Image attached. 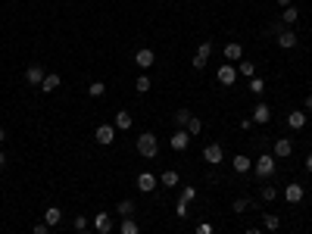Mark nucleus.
Instances as JSON below:
<instances>
[{"label": "nucleus", "instance_id": "obj_46", "mask_svg": "<svg viewBox=\"0 0 312 234\" xmlns=\"http://www.w3.org/2000/svg\"><path fill=\"white\" fill-rule=\"evenodd\" d=\"M78 234H85V231H78Z\"/></svg>", "mask_w": 312, "mask_h": 234}, {"label": "nucleus", "instance_id": "obj_36", "mask_svg": "<svg viewBox=\"0 0 312 234\" xmlns=\"http://www.w3.org/2000/svg\"><path fill=\"white\" fill-rule=\"evenodd\" d=\"M194 234H215V228L209 225V222H200V225H197V231H194Z\"/></svg>", "mask_w": 312, "mask_h": 234}, {"label": "nucleus", "instance_id": "obj_15", "mask_svg": "<svg viewBox=\"0 0 312 234\" xmlns=\"http://www.w3.org/2000/svg\"><path fill=\"white\" fill-rule=\"evenodd\" d=\"M253 119H256V125H265L272 119V110H269V103H256V110H253Z\"/></svg>", "mask_w": 312, "mask_h": 234}, {"label": "nucleus", "instance_id": "obj_17", "mask_svg": "<svg viewBox=\"0 0 312 234\" xmlns=\"http://www.w3.org/2000/svg\"><path fill=\"white\" fill-rule=\"evenodd\" d=\"M225 60L228 63H234V60H244V47H240V44H225Z\"/></svg>", "mask_w": 312, "mask_h": 234}, {"label": "nucleus", "instance_id": "obj_29", "mask_svg": "<svg viewBox=\"0 0 312 234\" xmlns=\"http://www.w3.org/2000/svg\"><path fill=\"white\" fill-rule=\"evenodd\" d=\"M194 119V113L191 110H178L175 113V122H178V128H188V122Z\"/></svg>", "mask_w": 312, "mask_h": 234}, {"label": "nucleus", "instance_id": "obj_21", "mask_svg": "<svg viewBox=\"0 0 312 234\" xmlns=\"http://www.w3.org/2000/svg\"><path fill=\"white\" fill-rule=\"evenodd\" d=\"M115 213H119L122 219H131V216H134V200H119V206H115Z\"/></svg>", "mask_w": 312, "mask_h": 234}, {"label": "nucleus", "instance_id": "obj_4", "mask_svg": "<svg viewBox=\"0 0 312 234\" xmlns=\"http://www.w3.org/2000/svg\"><path fill=\"white\" fill-rule=\"evenodd\" d=\"M215 78H218V85H234L237 81V66H231V63H225V66H218V72H215Z\"/></svg>", "mask_w": 312, "mask_h": 234}, {"label": "nucleus", "instance_id": "obj_28", "mask_svg": "<svg viewBox=\"0 0 312 234\" xmlns=\"http://www.w3.org/2000/svg\"><path fill=\"white\" fill-rule=\"evenodd\" d=\"M150 88H153V81H150V75H141V78L134 81V91H137V94H147Z\"/></svg>", "mask_w": 312, "mask_h": 234}, {"label": "nucleus", "instance_id": "obj_6", "mask_svg": "<svg viewBox=\"0 0 312 234\" xmlns=\"http://www.w3.org/2000/svg\"><path fill=\"white\" fill-rule=\"evenodd\" d=\"M169 147H172V150H175V153H184V150H188V147H191V134H188V131H181V128H178V131H175V134H172V140H169Z\"/></svg>", "mask_w": 312, "mask_h": 234}, {"label": "nucleus", "instance_id": "obj_10", "mask_svg": "<svg viewBox=\"0 0 312 234\" xmlns=\"http://www.w3.org/2000/svg\"><path fill=\"white\" fill-rule=\"evenodd\" d=\"M231 169H234L237 175H247V172H253V159L244 156V153H237L234 159H231Z\"/></svg>", "mask_w": 312, "mask_h": 234}, {"label": "nucleus", "instance_id": "obj_3", "mask_svg": "<svg viewBox=\"0 0 312 234\" xmlns=\"http://www.w3.org/2000/svg\"><path fill=\"white\" fill-rule=\"evenodd\" d=\"M291 153H294V140L291 137H278V140H275V147H272V156L275 159H287Z\"/></svg>", "mask_w": 312, "mask_h": 234}, {"label": "nucleus", "instance_id": "obj_11", "mask_svg": "<svg viewBox=\"0 0 312 234\" xmlns=\"http://www.w3.org/2000/svg\"><path fill=\"white\" fill-rule=\"evenodd\" d=\"M303 197H306V191H303V187H300L297 181H291V184L284 187V200H287V203H300Z\"/></svg>", "mask_w": 312, "mask_h": 234}, {"label": "nucleus", "instance_id": "obj_1", "mask_svg": "<svg viewBox=\"0 0 312 234\" xmlns=\"http://www.w3.org/2000/svg\"><path fill=\"white\" fill-rule=\"evenodd\" d=\"M137 153H141L144 159H156V156H159V144H156V134L144 131L141 137H137Z\"/></svg>", "mask_w": 312, "mask_h": 234}, {"label": "nucleus", "instance_id": "obj_22", "mask_svg": "<svg viewBox=\"0 0 312 234\" xmlns=\"http://www.w3.org/2000/svg\"><path fill=\"white\" fill-rule=\"evenodd\" d=\"M119 234H141V228H137V222H134V219H122Z\"/></svg>", "mask_w": 312, "mask_h": 234}, {"label": "nucleus", "instance_id": "obj_38", "mask_svg": "<svg viewBox=\"0 0 312 234\" xmlns=\"http://www.w3.org/2000/svg\"><path fill=\"white\" fill-rule=\"evenodd\" d=\"M47 231H50L47 222H38V225H31V234H47Z\"/></svg>", "mask_w": 312, "mask_h": 234}, {"label": "nucleus", "instance_id": "obj_13", "mask_svg": "<svg viewBox=\"0 0 312 234\" xmlns=\"http://www.w3.org/2000/svg\"><path fill=\"white\" fill-rule=\"evenodd\" d=\"M91 225H94L100 234H109V231H112V219H109L106 213H97L94 219H91Z\"/></svg>", "mask_w": 312, "mask_h": 234}, {"label": "nucleus", "instance_id": "obj_39", "mask_svg": "<svg viewBox=\"0 0 312 234\" xmlns=\"http://www.w3.org/2000/svg\"><path fill=\"white\" fill-rule=\"evenodd\" d=\"M175 213H178V219H184V216H188V203L178 200V203H175Z\"/></svg>", "mask_w": 312, "mask_h": 234}, {"label": "nucleus", "instance_id": "obj_45", "mask_svg": "<svg viewBox=\"0 0 312 234\" xmlns=\"http://www.w3.org/2000/svg\"><path fill=\"white\" fill-rule=\"evenodd\" d=\"M278 6H291V0H278Z\"/></svg>", "mask_w": 312, "mask_h": 234}, {"label": "nucleus", "instance_id": "obj_27", "mask_svg": "<svg viewBox=\"0 0 312 234\" xmlns=\"http://www.w3.org/2000/svg\"><path fill=\"white\" fill-rule=\"evenodd\" d=\"M259 200H265V203H272V200H278V191H275L272 184H265L262 191H259Z\"/></svg>", "mask_w": 312, "mask_h": 234}, {"label": "nucleus", "instance_id": "obj_44", "mask_svg": "<svg viewBox=\"0 0 312 234\" xmlns=\"http://www.w3.org/2000/svg\"><path fill=\"white\" fill-rule=\"evenodd\" d=\"M306 110H312V94H309V97H306Z\"/></svg>", "mask_w": 312, "mask_h": 234}, {"label": "nucleus", "instance_id": "obj_43", "mask_svg": "<svg viewBox=\"0 0 312 234\" xmlns=\"http://www.w3.org/2000/svg\"><path fill=\"white\" fill-rule=\"evenodd\" d=\"M306 172H312V156H306Z\"/></svg>", "mask_w": 312, "mask_h": 234}, {"label": "nucleus", "instance_id": "obj_42", "mask_svg": "<svg viewBox=\"0 0 312 234\" xmlns=\"http://www.w3.org/2000/svg\"><path fill=\"white\" fill-rule=\"evenodd\" d=\"M244 234H262V231H259V228H247Z\"/></svg>", "mask_w": 312, "mask_h": 234}, {"label": "nucleus", "instance_id": "obj_23", "mask_svg": "<svg viewBox=\"0 0 312 234\" xmlns=\"http://www.w3.org/2000/svg\"><path fill=\"white\" fill-rule=\"evenodd\" d=\"M237 75H247V78H253V75H256V63L240 60V66H237Z\"/></svg>", "mask_w": 312, "mask_h": 234}, {"label": "nucleus", "instance_id": "obj_25", "mask_svg": "<svg viewBox=\"0 0 312 234\" xmlns=\"http://www.w3.org/2000/svg\"><path fill=\"white\" fill-rule=\"evenodd\" d=\"M159 181H163V187H175V184H178V172H175V169H166Z\"/></svg>", "mask_w": 312, "mask_h": 234}, {"label": "nucleus", "instance_id": "obj_32", "mask_svg": "<svg viewBox=\"0 0 312 234\" xmlns=\"http://www.w3.org/2000/svg\"><path fill=\"white\" fill-rule=\"evenodd\" d=\"M181 200H184V203H194V200H197V187H191V184H188V187L181 191Z\"/></svg>", "mask_w": 312, "mask_h": 234}, {"label": "nucleus", "instance_id": "obj_41", "mask_svg": "<svg viewBox=\"0 0 312 234\" xmlns=\"http://www.w3.org/2000/svg\"><path fill=\"white\" fill-rule=\"evenodd\" d=\"M6 166V153H3V150H0V169H3Z\"/></svg>", "mask_w": 312, "mask_h": 234}, {"label": "nucleus", "instance_id": "obj_26", "mask_svg": "<svg viewBox=\"0 0 312 234\" xmlns=\"http://www.w3.org/2000/svg\"><path fill=\"white\" fill-rule=\"evenodd\" d=\"M262 225L269 228V231H278V228H281V219L272 216V213H265V216H262Z\"/></svg>", "mask_w": 312, "mask_h": 234}, {"label": "nucleus", "instance_id": "obj_30", "mask_svg": "<svg viewBox=\"0 0 312 234\" xmlns=\"http://www.w3.org/2000/svg\"><path fill=\"white\" fill-rule=\"evenodd\" d=\"M184 131H188V134H191V137H194V134H200V131H203V122H200V119H197V116H194V119H191V122H188V128H184Z\"/></svg>", "mask_w": 312, "mask_h": 234}, {"label": "nucleus", "instance_id": "obj_5", "mask_svg": "<svg viewBox=\"0 0 312 234\" xmlns=\"http://www.w3.org/2000/svg\"><path fill=\"white\" fill-rule=\"evenodd\" d=\"M203 159L209 162V166H218V162L225 159V150H222V144H206V147H203Z\"/></svg>", "mask_w": 312, "mask_h": 234}, {"label": "nucleus", "instance_id": "obj_2", "mask_svg": "<svg viewBox=\"0 0 312 234\" xmlns=\"http://www.w3.org/2000/svg\"><path fill=\"white\" fill-rule=\"evenodd\" d=\"M275 166H278V159H275L272 153H262L256 162H253V172H256V178H272Z\"/></svg>", "mask_w": 312, "mask_h": 234}, {"label": "nucleus", "instance_id": "obj_35", "mask_svg": "<svg viewBox=\"0 0 312 234\" xmlns=\"http://www.w3.org/2000/svg\"><path fill=\"white\" fill-rule=\"evenodd\" d=\"M72 225H75V231H85V228L91 225V219H88V216H75V222H72Z\"/></svg>", "mask_w": 312, "mask_h": 234}, {"label": "nucleus", "instance_id": "obj_9", "mask_svg": "<svg viewBox=\"0 0 312 234\" xmlns=\"http://www.w3.org/2000/svg\"><path fill=\"white\" fill-rule=\"evenodd\" d=\"M44 75H47V72H44V66H28V69H25V81H28L31 88H41Z\"/></svg>", "mask_w": 312, "mask_h": 234}, {"label": "nucleus", "instance_id": "obj_8", "mask_svg": "<svg viewBox=\"0 0 312 234\" xmlns=\"http://www.w3.org/2000/svg\"><path fill=\"white\" fill-rule=\"evenodd\" d=\"M134 63H137V66H141V69H150V66H153V63H156V53H153V50H150V47H141V50H137V53H134Z\"/></svg>", "mask_w": 312, "mask_h": 234}, {"label": "nucleus", "instance_id": "obj_34", "mask_svg": "<svg viewBox=\"0 0 312 234\" xmlns=\"http://www.w3.org/2000/svg\"><path fill=\"white\" fill-rule=\"evenodd\" d=\"M247 206H250V197H237V200L231 203V209H234V213H244Z\"/></svg>", "mask_w": 312, "mask_h": 234}, {"label": "nucleus", "instance_id": "obj_20", "mask_svg": "<svg viewBox=\"0 0 312 234\" xmlns=\"http://www.w3.org/2000/svg\"><path fill=\"white\" fill-rule=\"evenodd\" d=\"M115 128H119V131H125V128H131V113L128 110H119L115 113V122H112Z\"/></svg>", "mask_w": 312, "mask_h": 234}, {"label": "nucleus", "instance_id": "obj_31", "mask_svg": "<svg viewBox=\"0 0 312 234\" xmlns=\"http://www.w3.org/2000/svg\"><path fill=\"white\" fill-rule=\"evenodd\" d=\"M88 94H91V97L97 100V97H103V94H106V85H103V81H94V85L88 88Z\"/></svg>", "mask_w": 312, "mask_h": 234}, {"label": "nucleus", "instance_id": "obj_14", "mask_svg": "<svg viewBox=\"0 0 312 234\" xmlns=\"http://www.w3.org/2000/svg\"><path fill=\"white\" fill-rule=\"evenodd\" d=\"M60 72H47V75H44V81H41V91L44 94H50V91H56V88H60Z\"/></svg>", "mask_w": 312, "mask_h": 234}, {"label": "nucleus", "instance_id": "obj_12", "mask_svg": "<svg viewBox=\"0 0 312 234\" xmlns=\"http://www.w3.org/2000/svg\"><path fill=\"white\" fill-rule=\"evenodd\" d=\"M137 191H144V194L156 191V175H150V172H141V175H137Z\"/></svg>", "mask_w": 312, "mask_h": 234}, {"label": "nucleus", "instance_id": "obj_18", "mask_svg": "<svg viewBox=\"0 0 312 234\" xmlns=\"http://www.w3.org/2000/svg\"><path fill=\"white\" fill-rule=\"evenodd\" d=\"M278 47L281 50H294L297 47V34L294 31H278Z\"/></svg>", "mask_w": 312, "mask_h": 234}, {"label": "nucleus", "instance_id": "obj_16", "mask_svg": "<svg viewBox=\"0 0 312 234\" xmlns=\"http://www.w3.org/2000/svg\"><path fill=\"white\" fill-rule=\"evenodd\" d=\"M287 125H291L294 131H300V128H306V113H303V110H294L291 116H287Z\"/></svg>", "mask_w": 312, "mask_h": 234}, {"label": "nucleus", "instance_id": "obj_37", "mask_svg": "<svg viewBox=\"0 0 312 234\" xmlns=\"http://www.w3.org/2000/svg\"><path fill=\"white\" fill-rule=\"evenodd\" d=\"M209 53H212V44H209V41L197 47V56H206V60H209Z\"/></svg>", "mask_w": 312, "mask_h": 234}, {"label": "nucleus", "instance_id": "obj_40", "mask_svg": "<svg viewBox=\"0 0 312 234\" xmlns=\"http://www.w3.org/2000/svg\"><path fill=\"white\" fill-rule=\"evenodd\" d=\"M3 140H6V128L0 125V144H3Z\"/></svg>", "mask_w": 312, "mask_h": 234}, {"label": "nucleus", "instance_id": "obj_19", "mask_svg": "<svg viewBox=\"0 0 312 234\" xmlns=\"http://www.w3.org/2000/svg\"><path fill=\"white\" fill-rule=\"evenodd\" d=\"M44 222H47L50 228H56V225L63 222V209H60V206H50L47 213H44Z\"/></svg>", "mask_w": 312, "mask_h": 234}, {"label": "nucleus", "instance_id": "obj_7", "mask_svg": "<svg viewBox=\"0 0 312 234\" xmlns=\"http://www.w3.org/2000/svg\"><path fill=\"white\" fill-rule=\"evenodd\" d=\"M94 137H97V144H103V147H109L112 140H115V125H100L97 131H94Z\"/></svg>", "mask_w": 312, "mask_h": 234}, {"label": "nucleus", "instance_id": "obj_33", "mask_svg": "<svg viewBox=\"0 0 312 234\" xmlns=\"http://www.w3.org/2000/svg\"><path fill=\"white\" fill-rule=\"evenodd\" d=\"M250 91H253V94H262V91H265V81H262L259 75H253V78H250Z\"/></svg>", "mask_w": 312, "mask_h": 234}, {"label": "nucleus", "instance_id": "obj_24", "mask_svg": "<svg viewBox=\"0 0 312 234\" xmlns=\"http://www.w3.org/2000/svg\"><path fill=\"white\" fill-rule=\"evenodd\" d=\"M297 19H300V9H297V6H284V13H281V22H287V25H294Z\"/></svg>", "mask_w": 312, "mask_h": 234}]
</instances>
